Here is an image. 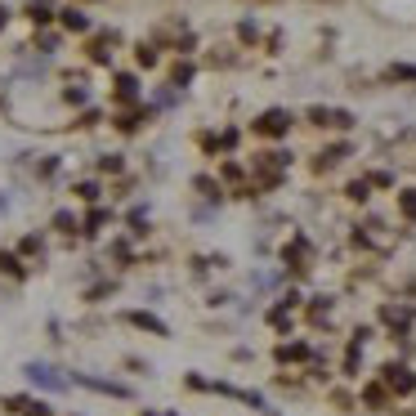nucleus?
Segmentation results:
<instances>
[{
  "label": "nucleus",
  "instance_id": "6ab92c4d",
  "mask_svg": "<svg viewBox=\"0 0 416 416\" xmlns=\"http://www.w3.org/2000/svg\"><path fill=\"white\" fill-rule=\"evenodd\" d=\"M90 58H94V63H108V58H112V50H108V41H94V45H90Z\"/></svg>",
  "mask_w": 416,
  "mask_h": 416
},
{
  "label": "nucleus",
  "instance_id": "9b49d317",
  "mask_svg": "<svg viewBox=\"0 0 416 416\" xmlns=\"http://www.w3.org/2000/svg\"><path fill=\"white\" fill-rule=\"evenodd\" d=\"M58 22H63V27H67V32H90V18H85V14H81V9H72V5L63 9V14H58Z\"/></svg>",
  "mask_w": 416,
  "mask_h": 416
},
{
  "label": "nucleus",
  "instance_id": "20e7f679",
  "mask_svg": "<svg viewBox=\"0 0 416 416\" xmlns=\"http://www.w3.org/2000/svg\"><path fill=\"white\" fill-rule=\"evenodd\" d=\"M81 385H90V389H99V394H112V398H130V385H121V381H103V376H77Z\"/></svg>",
  "mask_w": 416,
  "mask_h": 416
},
{
  "label": "nucleus",
  "instance_id": "6e6552de",
  "mask_svg": "<svg viewBox=\"0 0 416 416\" xmlns=\"http://www.w3.org/2000/svg\"><path fill=\"white\" fill-rule=\"evenodd\" d=\"M282 260H287L291 268H304V260H309V242H304V238H296V242H291V247L282 251Z\"/></svg>",
  "mask_w": 416,
  "mask_h": 416
},
{
  "label": "nucleus",
  "instance_id": "412c9836",
  "mask_svg": "<svg viewBox=\"0 0 416 416\" xmlns=\"http://www.w3.org/2000/svg\"><path fill=\"white\" fill-rule=\"evenodd\" d=\"M367 183H376V188H389V183H394V175H389V170H376V175H367Z\"/></svg>",
  "mask_w": 416,
  "mask_h": 416
},
{
  "label": "nucleus",
  "instance_id": "4be33fe9",
  "mask_svg": "<svg viewBox=\"0 0 416 416\" xmlns=\"http://www.w3.org/2000/svg\"><path fill=\"white\" fill-rule=\"evenodd\" d=\"M134 58H139V67H152V63H157V54L148 50V45H139V50H134Z\"/></svg>",
  "mask_w": 416,
  "mask_h": 416
},
{
  "label": "nucleus",
  "instance_id": "b1692460",
  "mask_svg": "<svg viewBox=\"0 0 416 416\" xmlns=\"http://www.w3.org/2000/svg\"><path fill=\"white\" fill-rule=\"evenodd\" d=\"M193 81V63H179L175 67V85H188Z\"/></svg>",
  "mask_w": 416,
  "mask_h": 416
},
{
  "label": "nucleus",
  "instance_id": "1a4fd4ad",
  "mask_svg": "<svg viewBox=\"0 0 416 416\" xmlns=\"http://www.w3.org/2000/svg\"><path fill=\"white\" fill-rule=\"evenodd\" d=\"M389 398H394V394H389V389H385L381 381H376V385H367V389H363V403H367V408H376V412H381V408H385V403H389Z\"/></svg>",
  "mask_w": 416,
  "mask_h": 416
},
{
  "label": "nucleus",
  "instance_id": "a878e982",
  "mask_svg": "<svg viewBox=\"0 0 416 416\" xmlns=\"http://www.w3.org/2000/svg\"><path fill=\"white\" fill-rule=\"evenodd\" d=\"M85 99H90V94H85L81 85H72V90H67V103H85Z\"/></svg>",
  "mask_w": 416,
  "mask_h": 416
},
{
  "label": "nucleus",
  "instance_id": "dca6fc26",
  "mask_svg": "<svg viewBox=\"0 0 416 416\" xmlns=\"http://www.w3.org/2000/svg\"><path fill=\"white\" fill-rule=\"evenodd\" d=\"M117 94H121V99H139V81H134V77H117Z\"/></svg>",
  "mask_w": 416,
  "mask_h": 416
},
{
  "label": "nucleus",
  "instance_id": "aec40b11",
  "mask_svg": "<svg viewBox=\"0 0 416 416\" xmlns=\"http://www.w3.org/2000/svg\"><path fill=\"white\" fill-rule=\"evenodd\" d=\"M0 268H5V273H14V278H22V264L14 260V255H5V251H0Z\"/></svg>",
  "mask_w": 416,
  "mask_h": 416
},
{
  "label": "nucleus",
  "instance_id": "7ed1b4c3",
  "mask_svg": "<svg viewBox=\"0 0 416 416\" xmlns=\"http://www.w3.org/2000/svg\"><path fill=\"white\" fill-rule=\"evenodd\" d=\"M22 376H27L32 385H41V389H54V394H58V389H67V376H58L54 367H45V363H27V367H22Z\"/></svg>",
  "mask_w": 416,
  "mask_h": 416
},
{
  "label": "nucleus",
  "instance_id": "bb28decb",
  "mask_svg": "<svg viewBox=\"0 0 416 416\" xmlns=\"http://www.w3.org/2000/svg\"><path fill=\"white\" fill-rule=\"evenodd\" d=\"M117 126H121V130H134V126H139V112H126V117L117 121Z\"/></svg>",
  "mask_w": 416,
  "mask_h": 416
},
{
  "label": "nucleus",
  "instance_id": "5701e85b",
  "mask_svg": "<svg viewBox=\"0 0 416 416\" xmlns=\"http://www.w3.org/2000/svg\"><path fill=\"white\" fill-rule=\"evenodd\" d=\"M54 228H63V233H72V228H77V219H72L67 211H58V215H54Z\"/></svg>",
  "mask_w": 416,
  "mask_h": 416
},
{
  "label": "nucleus",
  "instance_id": "f257e3e1",
  "mask_svg": "<svg viewBox=\"0 0 416 416\" xmlns=\"http://www.w3.org/2000/svg\"><path fill=\"white\" fill-rule=\"evenodd\" d=\"M381 385L394 398H408V394H416V372H412L408 363H385L381 367Z\"/></svg>",
  "mask_w": 416,
  "mask_h": 416
},
{
  "label": "nucleus",
  "instance_id": "393cba45",
  "mask_svg": "<svg viewBox=\"0 0 416 416\" xmlns=\"http://www.w3.org/2000/svg\"><path fill=\"white\" fill-rule=\"evenodd\" d=\"M77 193H81V197H85V202H99V183H81V188H77Z\"/></svg>",
  "mask_w": 416,
  "mask_h": 416
},
{
  "label": "nucleus",
  "instance_id": "f03ea898",
  "mask_svg": "<svg viewBox=\"0 0 416 416\" xmlns=\"http://www.w3.org/2000/svg\"><path fill=\"white\" fill-rule=\"evenodd\" d=\"M291 121H296V117H291L287 108H268V112H260V117L251 121V130L264 134V139H282V134L291 130Z\"/></svg>",
  "mask_w": 416,
  "mask_h": 416
},
{
  "label": "nucleus",
  "instance_id": "423d86ee",
  "mask_svg": "<svg viewBox=\"0 0 416 416\" xmlns=\"http://www.w3.org/2000/svg\"><path fill=\"white\" fill-rule=\"evenodd\" d=\"M381 318H385V323H389V327H394V332L403 336V332H408V323H412L416 313H412V309H403V304H385V309H381Z\"/></svg>",
  "mask_w": 416,
  "mask_h": 416
},
{
  "label": "nucleus",
  "instance_id": "c756f323",
  "mask_svg": "<svg viewBox=\"0 0 416 416\" xmlns=\"http://www.w3.org/2000/svg\"><path fill=\"white\" fill-rule=\"evenodd\" d=\"M170 416H175V412H170Z\"/></svg>",
  "mask_w": 416,
  "mask_h": 416
},
{
  "label": "nucleus",
  "instance_id": "cd10ccee",
  "mask_svg": "<svg viewBox=\"0 0 416 416\" xmlns=\"http://www.w3.org/2000/svg\"><path fill=\"white\" fill-rule=\"evenodd\" d=\"M5 18H9V9H5V5H0V27H5Z\"/></svg>",
  "mask_w": 416,
  "mask_h": 416
},
{
  "label": "nucleus",
  "instance_id": "2eb2a0df",
  "mask_svg": "<svg viewBox=\"0 0 416 416\" xmlns=\"http://www.w3.org/2000/svg\"><path fill=\"white\" fill-rule=\"evenodd\" d=\"M345 197H349V202H367V197H372V183H367V179H353L349 188H345Z\"/></svg>",
  "mask_w": 416,
  "mask_h": 416
},
{
  "label": "nucleus",
  "instance_id": "ddd939ff",
  "mask_svg": "<svg viewBox=\"0 0 416 416\" xmlns=\"http://www.w3.org/2000/svg\"><path fill=\"white\" fill-rule=\"evenodd\" d=\"M385 81H416V63H389Z\"/></svg>",
  "mask_w": 416,
  "mask_h": 416
},
{
  "label": "nucleus",
  "instance_id": "9d476101",
  "mask_svg": "<svg viewBox=\"0 0 416 416\" xmlns=\"http://www.w3.org/2000/svg\"><path fill=\"white\" fill-rule=\"evenodd\" d=\"M345 157H349V143H336V148H327V152H318V170H327V166H340V162H345Z\"/></svg>",
  "mask_w": 416,
  "mask_h": 416
},
{
  "label": "nucleus",
  "instance_id": "f3484780",
  "mask_svg": "<svg viewBox=\"0 0 416 416\" xmlns=\"http://www.w3.org/2000/svg\"><path fill=\"white\" fill-rule=\"evenodd\" d=\"M27 18H32V22H45V18H50V5H45V0H32V5H27Z\"/></svg>",
  "mask_w": 416,
  "mask_h": 416
},
{
  "label": "nucleus",
  "instance_id": "c85d7f7f",
  "mask_svg": "<svg viewBox=\"0 0 416 416\" xmlns=\"http://www.w3.org/2000/svg\"><path fill=\"white\" fill-rule=\"evenodd\" d=\"M268 416H278V412H268Z\"/></svg>",
  "mask_w": 416,
  "mask_h": 416
},
{
  "label": "nucleus",
  "instance_id": "a211bd4d",
  "mask_svg": "<svg viewBox=\"0 0 416 416\" xmlns=\"http://www.w3.org/2000/svg\"><path fill=\"white\" fill-rule=\"evenodd\" d=\"M332 112L336 108H309V121L313 126H332Z\"/></svg>",
  "mask_w": 416,
  "mask_h": 416
},
{
  "label": "nucleus",
  "instance_id": "4468645a",
  "mask_svg": "<svg viewBox=\"0 0 416 416\" xmlns=\"http://www.w3.org/2000/svg\"><path fill=\"white\" fill-rule=\"evenodd\" d=\"M398 215L403 219H416V188H403L398 193Z\"/></svg>",
  "mask_w": 416,
  "mask_h": 416
},
{
  "label": "nucleus",
  "instance_id": "f8f14e48",
  "mask_svg": "<svg viewBox=\"0 0 416 416\" xmlns=\"http://www.w3.org/2000/svg\"><path fill=\"white\" fill-rule=\"evenodd\" d=\"M9 408H18L22 416H50V408H45V403H36V398H9Z\"/></svg>",
  "mask_w": 416,
  "mask_h": 416
},
{
  "label": "nucleus",
  "instance_id": "39448f33",
  "mask_svg": "<svg viewBox=\"0 0 416 416\" xmlns=\"http://www.w3.org/2000/svg\"><path fill=\"white\" fill-rule=\"evenodd\" d=\"M130 323L139 327V332H152V336H170V327H166V323H162L157 313H148V309H134V313H130Z\"/></svg>",
  "mask_w": 416,
  "mask_h": 416
},
{
  "label": "nucleus",
  "instance_id": "0eeeda50",
  "mask_svg": "<svg viewBox=\"0 0 416 416\" xmlns=\"http://www.w3.org/2000/svg\"><path fill=\"white\" fill-rule=\"evenodd\" d=\"M309 358V345L304 340H291V345H278V363H304Z\"/></svg>",
  "mask_w": 416,
  "mask_h": 416
}]
</instances>
